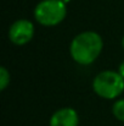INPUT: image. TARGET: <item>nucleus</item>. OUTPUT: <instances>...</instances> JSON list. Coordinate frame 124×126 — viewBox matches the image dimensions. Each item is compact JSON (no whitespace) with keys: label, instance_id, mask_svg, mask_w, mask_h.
Returning <instances> with one entry per match:
<instances>
[{"label":"nucleus","instance_id":"obj_1","mask_svg":"<svg viewBox=\"0 0 124 126\" xmlns=\"http://www.w3.org/2000/svg\"><path fill=\"white\" fill-rule=\"evenodd\" d=\"M102 47L103 42L99 33L86 31L73 38L69 47V53L77 64L90 65L99 58Z\"/></svg>","mask_w":124,"mask_h":126},{"label":"nucleus","instance_id":"obj_2","mask_svg":"<svg viewBox=\"0 0 124 126\" xmlns=\"http://www.w3.org/2000/svg\"><path fill=\"white\" fill-rule=\"evenodd\" d=\"M94 92L103 99H114L124 91V79L119 72L106 70L97 74L92 81Z\"/></svg>","mask_w":124,"mask_h":126},{"label":"nucleus","instance_id":"obj_3","mask_svg":"<svg viewBox=\"0 0 124 126\" xmlns=\"http://www.w3.org/2000/svg\"><path fill=\"white\" fill-rule=\"evenodd\" d=\"M67 4L61 0H43L34 9V17L38 23L52 27L61 23L67 15Z\"/></svg>","mask_w":124,"mask_h":126},{"label":"nucleus","instance_id":"obj_4","mask_svg":"<svg viewBox=\"0 0 124 126\" xmlns=\"http://www.w3.org/2000/svg\"><path fill=\"white\" fill-rule=\"evenodd\" d=\"M34 36V26L29 20L21 18L15 21L9 30V38L16 45H24L32 41Z\"/></svg>","mask_w":124,"mask_h":126},{"label":"nucleus","instance_id":"obj_5","mask_svg":"<svg viewBox=\"0 0 124 126\" xmlns=\"http://www.w3.org/2000/svg\"><path fill=\"white\" fill-rule=\"evenodd\" d=\"M79 118L74 109L62 108L56 110L50 119V126H78Z\"/></svg>","mask_w":124,"mask_h":126},{"label":"nucleus","instance_id":"obj_6","mask_svg":"<svg viewBox=\"0 0 124 126\" xmlns=\"http://www.w3.org/2000/svg\"><path fill=\"white\" fill-rule=\"evenodd\" d=\"M112 113H113L116 119H118L119 121L124 123V99H119L113 104Z\"/></svg>","mask_w":124,"mask_h":126},{"label":"nucleus","instance_id":"obj_7","mask_svg":"<svg viewBox=\"0 0 124 126\" xmlns=\"http://www.w3.org/2000/svg\"><path fill=\"white\" fill-rule=\"evenodd\" d=\"M10 83V72L6 70V67H0V89L4 91Z\"/></svg>","mask_w":124,"mask_h":126},{"label":"nucleus","instance_id":"obj_8","mask_svg":"<svg viewBox=\"0 0 124 126\" xmlns=\"http://www.w3.org/2000/svg\"><path fill=\"white\" fill-rule=\"evenodd\" d=\"M118 72L123 76V79H124V60L122 61V64L119 65V67H118Z\"/></svg>","mask_w":124,"mask_h":126},{"label":"nucleus","instance_id":"obj_9","mask_svg":"<svg viewBox=\"0 0 124 126\" xmlns=\"http://www.w3.org/2000/svg\"><path fill=\"white\" fill-rule=\"evenodd\" d=\"M61 1H63V2H65V4H67V2H69V1H71V0H61Z\"/></svg>","mask_w":124,"mask_h":126},{"label":"nucleus","instance_id":"obj_10","mask_svg":"<svg viewBox=\"0 0 124 126\" xmlns=\"http://www.w3.org/2000/svg\"><path fill=\"white\" fill-rule=\"evenodd\" d=\"M122 47H123V49H124V37H123V39H122Z\"/></svg>","mask_w":124,"mask_h":126}]
</instances>
